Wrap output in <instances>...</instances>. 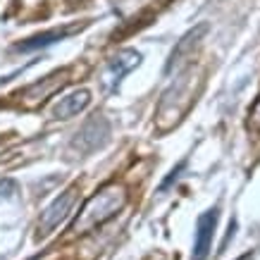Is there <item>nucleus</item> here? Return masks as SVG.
Instances as JSON below:
<instances>
[{
  "instance_id": "nucleus-3",
  "label": "nucleus",
  "mask_w": 260,
  "mask_h": 260,
  "mask_svg": "<svg viewBox=\"0 0 260 260\" xmlns=\"http://www.w3.org/2000/svg\"><path fill=\"white\" fill-rule=\"evenodd\" d=\"M70 81H72V67H62V70L50 72V74H46L43 79L34 81V84H29L24 91L17 93L19 105H22L24 110H36V108H41L48 98H53L55 93H60Z\"/></svg>"
},
{
  "instance_id": "nucleus-14",
  "label": "nucleus",
  "mask_w": 260,
  "mask_h": 260,
  "mask_svg": "<svg viewBox=\"0 0 260 260\" xmlns=\"http://www.w3.org/2000/svg\"><path fill=\"white\" fill-rule=\"evenodd\" d=\"M251 255H253V253L248 251V253H244V255H241V258H237V260H251Z\"/></svg>"
},
{
  "instance_id": "nucleus-12",
  "label": "nucleus",
  "mask_w": 260,
  "mask_h": 260,
  "mask_svg": "<svg viewBox=\"0 0 260 260\" xmlns=\"http://www.w3.org/2000/svg\"><path fill=\"white\" fill-rule=\"evenodd\" d=\"M15 193H19L15 179H0V198H12Z\"/></svg>"
},
{
  "instance_id": "nucleus-7",
  "label": "nucleus",
  "mask_w": 260,
  "mask_h": 260,
  "mask_svg": "<svg viewBox=\"0 0 260 260\" xmlns=\"http://www.w3.org/2000/svg\"><path fill=\"white\" fill-rule=\"evenodd\" d=\"M141 64V53H136L134 48H124V50H117L115 55L108 60L105 64V72H103V86L108 91H117L122 79L132 70H136Z\"/></svg>"
},
{
  "instance_id": "nucleus-11",
  "label": "nucleus",
  "mask_w": 260,
  "mask_h": 260,
  "mask_svg": "<svg viewBox=\"0 0 260 260\" xmlns=\"http://www.w3.org/2000/svg\"><path fill=\"white\" fill-rule=\"evenodd\" d=\"M248 126H251L253 132H260V95L255 98V103H253L251 110H248Z\"/></svg>"
},
{
  "instance_id": "nucleus-5",
  "label": "nucleus",
  "mask_w": 260,
  "mask_h": 260,
  "mask_svg": "<svg viewBox=\"0 0 260 260\" xmlns=\"http://www.w3.org/2000/svg\"><path fill=\"white\" fill-rule=\"evenodd\" d=\"M108 136H110V122L103 115H95L74 134L70 148L74 153H79V155H91L93 150L103 148L108 143Z\"/></svg>"
},
{
  "instance_id": "nucleus-13",
  "label": "nucleus",
  "mask_w": 260,
  "mask_h": 260,
  "mask_svg": "<svg viewBox=\"0 0 260 260\" xmlns=\"http://www.w3.org/2000/svg\"><path fill=\"white\" fill-rule=\"evenodd\" d=\"M184 167H186V160H181L179 165H177V167H174V170H172V172H170V177H167V179L162 181V184H160V191H165L167 186L172 184V181H177V177H179V174H181V170H184Z\"/></svg>"
},
{
  "instance_id": "nucleus-9",
  "label": "nucleus",
  "mask_w": 260,
  "mask_h": 260,
  "mask_svg": "<svg viewBox=\"0 0 260 260\" xmlns=\"http://www.w3.org/2000/svg\"><path fill=\"white\" fill-rule=\"evenodd\" d=\"M220 220V210L210 208L205 213L198 215L196 220V239H193V260H205L208 253L213 248V237H215V227Z\"/></svg>"
},
{
  "instance_id": "nucleus-1",
  "label": "nucleus",
  "mask_w": 260,
  "mask_h": 260,
  "mask_svg": "<svg viewBox=\"0 0 260 260\" xmlns=\"http://www.w3.org/2000/svg\"><path fill=\"white\" fill-rule=\"evenodd\" d=\"M203 86V72L196 70L193 64H189L184 72H179V77L172 81V86L167 88L162 98L158 103L155 110V129L158 132H170L186 117V112L193 108L196 95L201 93Z\"/></svg>"
},
{
  "instance_id": "nucleus-10",
  "label": "nucleus",
  "mask_w": 260,
  "mask_h": 260,
  "mask_svg": "<svg viewBox=\"0 0 260 260\" xmlns=\"http://www.w3.org/2000/svg\"><path fill=\"white\" fill-rule=\"evenodd\" d=\"M88 103H91V91H88V88H79V91L64 95L62 101L57 103L55 110H53V117H55V119H72V117H77L79 112H84L88 108Z\"/></svg>"
},
{
  "instance_id": "nucleus-2",
  "label": "nucleus",
  "mask_w": 260,
  "mask_h": 260,
  "mask_svg": "<svg viewBox=\"0 0 260 260\" xmlns=\"http://www.w3.org/2000/svg\"><path fill=\"white\" fill-rule=\"evenodd\" d=\"M126 201H129V193H126L124 184H117V181L105 184L95 196H91L84 203V208L77 215V220L72 222L70 234L72 237H84L88 232H93L95 227H101L108 220H112L126 205Z\"/></svg>"
},
{
  "instance_id": "nucleus-4",
  "label": "nucleus",
  "mask_w": 260,
  "mask_h": 260,
  "mask_svg": "<svg viewBox=\"0 0 260 260\" xmlns=\"http://www.w3.org/2000/svg\"><path fill=\"white\" fill-rule=\"evenodd\" d=\"M77 198H79V186L72 184V186H67L53 203L48 205L46 210L41 213L39 224H36V239L50 237V234L70 217V213L74 210V205H77Z\"/></svg>"
},
{
  "instance_id": "nucleus-8",
  "label": "nucleus",
  "mask_w": 260,
  "mask_h": 260,
  "mask_svg": "<svg viewBox=\"0 0 260 260\" xmlns=\"http://www.w3.org/2000/svg\"><path fill=\"white\" fill-rule=\"evenodd\" d=\"M88 24L91 22H72V24L55 26V29H48V31H41V34H36V36H31V39L17 43L15 50L17 53H31V50L48 48V46H53V43H57V41H64V39H70V36H74V34L84 31Z\"/></svg>"
},
{
  "instance_id": "nucleus-6",
  "label": "nucleus",
  "mask_w": 260,
  "mask_h": 260,
  "mask_svg": "<svg viewBox=\"0 0 260 260\" xmlns=\"http://www.w3.org/2000/svg\"><path fill=\"white\" fill-rule=\"evenodd\" d=\"M208 34V24H198V26H193V29H189V31L184 34L179 41H177V46H174V50L170 53V60H167L165 64V74H179L186 64H191V60H193V55L198 53V48H201V43H203V36Z\"/></svg>"
}]
</instances>
